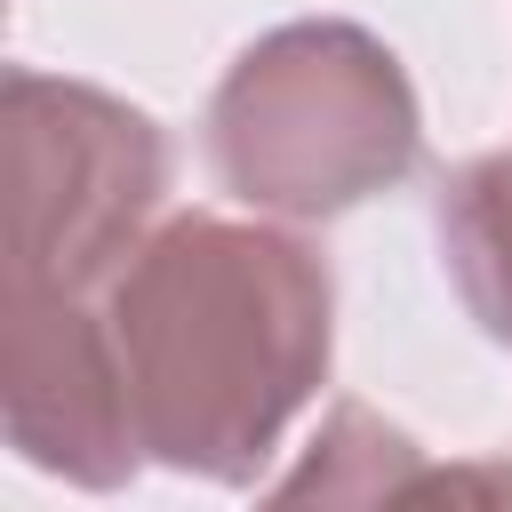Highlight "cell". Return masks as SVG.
<instances>
[{
  "mask_svg": "<svg viewBox=\"0 0 512 512\" xmlns=\"http://www.w3.org/2000/svg\"><path fill=\"white\" fill-rule=\"evenodd\" d=\"M96 360L136 456L248 480L328 360V288L288 240L176 224L96 312Z\"/></svg>",
  "mask_w": 512,
  "mask_h": 512,
  "instance_id": "cell-1",
  "label": "cell"
}]
</instances>
